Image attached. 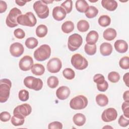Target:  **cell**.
<instances>
[{"label": "cell", "mask_w": 129, "mask_h": 129, "mask_svg": "<svg viewBox=\"0 0 129 129\" xmlns=\"http://www.w3.org/2000/svg\"><path fill=\"white\" fill-rule=\"evenodd\" d=\"M12 87L11 81L8 79H3L0 80V102H6L9 96Z\"/></svg>", "instance_id": "obj_1"}, {"label": "cell", "mask_w": 129, "mask_h": 129, "mask_svg": "<svg viewBox=\"0 0 129 129\" xmlns=\"http://www.w3.org/2000/svg\"><path fill=\"white\" fill-rule=\"evenodd\" d=\"M51 54V48L47 44H43L37 48L34 52L35 59L39 61H43L48 59Z\"/></svg>", "instance_id": "obj_2"}, {"label": "cell", "mask_w": 129, "mask_h": 129, "mask_svg": "<svg viewBox=\"0 0 129 129\" xmlns=\"http://www.w3.org/2000/svg\"><path fill=\"white\" fill-rule=\"evenodd\" d=\"M19 24L28 27H34L37 23V20L33 13L31 12L19 16L17 18Z\"/></svg>", "instance_id": "obj_3"}, {"label": "cell", "mask_w": 129, "mask_h": 129, "mask_svg": "<svg viewBox=\"0 0 129 129\" xmlns=\"http://www.w3.org/2000/svg\"><path fill=\"white\" fill-rule=\"evenodd\" d=\"M33 9L37 16L40 19H45L49 15V10L47 4L42 1H38L33 4Z\"/></svg>", "instance_id": "obj_4"}, {"label": "cell", "mask_w": 129, "mask_h": 129, "mask_svg": "<svg viewBox=\"0 0 129 129\" xmlns=\"http://www.w3.org/2000/svg\"><path fill=\"white\" fill-rule=\"evenodd\" d=\"M88 105V99L84 95H80L72 98L70 102V107L74 110H81Z\"/></svg>", "instance_id": "obj_5"}, {"label": "cell", "mask_w": 129, "mask_h": 129, "mask_svg": "<svg viewBox=\"0 0 129 129\" xmlns=\"http://www.w3.org/2000/svg\"><path fill=\"white\" fill-rule=\"evenodd\" d=\"M23 82L27 88L35 91L40 90L43 87V82L41 79L31 76L26 77Z\"/></svg>", "instance_id": "obj_6"}, {"label": "cell", "mask_w": 129, "mask_h": 129, "mask_svg": "<svg viewBox=\"0 0 129 129\" xmlns=\"http://www.w3.org/2000/svg\"><path fill=\"white\" fill-rule=\"evenodd\" d=\"M22 15V12L19 9L17 8H12L6 20V23L7 25L10 28H14L18 25L17 22L18 17Z\"/></svg>", "instance_id": "obj_7"}, {"label": "cell", "mask_w": 129, "mask_h": 129, "mask_svg": "<svg viewBox=\"0 0 129 129\" xmlns=\"http://www.w3.org/2000/svg\"><path fill=\"white\" fill-rule=\"evenodd\" d=\"M72 66L77 70H83L88 66L87 60L81 54L76 53L74 54L71 59Z\"/></svg>", "instance_id": "obj_8"}, {"label": "cell", "mask_w": 129, "mask_h": 129, "mask_svg": "<svg viewBox=\"0 0 129 129\" xmlns=\"http://www.w3.org/2000/svg\"><path fill=\"white\" fill-rule=\"evenodd\" d=\"M83 38L82 36L77 33H74L70 35L68 38V47L71 51L77 50L82 44Z\"/></svg>", "instance_id": "obj_9"}, {"label": "cell", "mask_w": 129, "mask_h": 129, "mask_svg": "<svg viewBox=\"0 0 129 129\" xmlns=\"http://www.w3.org/2000/svg\"><path fill=\"white\" fill-rule=\"evenodd\" d=\"M32 111L31 106L27 103L22 104L15 108L13 111L14 115L18 116L25 118L29 115Z\"/></svg>", "instance_id": "obj_10"}, {"label": "cell", "mask_w": 129, "mask_h": 129, "mask_svg": "<svg viewBox=\"0 0 129 129\" xmlns=\"http://www.w3.org/2000/svg\"><path fill=\"white\" fill-rule=\"evenodd\" d=\"M47 69L51 73H58L62 67V62L60 59L57 57L51 58L47 63Z\"/></svg>", "instance_id": "obj_11"}, {"label": "cell", "mask_w": 129, "mask_h": 129, "mask_svg": "<svg viewBox=\"0 0 129 129\" xmlns=\"http://www.w3.org/2000/svg\"><path fill=\"white\" fill-rule=\"evenodd\" d=\"M117 116V112L114 108H108L105 109L101 115L102 120L106 122L115 120Z\"/></svg>", "instance_id": "obj_12"}, {"label": "cell", "mask_w": 129, "mask_h": 129, "mask_svg": "<svg viewBox=\"0 0 129 129\" xmlns=\"http://www.w3.org/2000/svg\"><path fill=\"white\" fill-rule=\"evenodd\" d=\"M33 60L30 55H25L19 61V67L20 70L27 71L31 70L33 64Z\"/></svg>", "instance_id": "obj_13"}, {"label": "cell", "mask_w": 129, "mask_h": 129, "mask_svg": "<svg viewBox=\"0 0 129 129\" xmlns=\"http://www.w3.org/2000/svg\"><path fill=\"white\" fill-rule=\"evenodd\" d=\"M24 51V48L23 45L19 42H14L10 47V52L14 57L20 56L23 53Z\"/></svg>", "instance_id": "obj_14"}, {"label": "cell", "mask_w": 129, "mask_h": 129, "mask_svg": "<svg viewBox=\"0 0 129 129\" xmlns=\"http://www.w3.org/2000/svg\"><path fill=\"white\" fill-rule=\"evenodd\" d=\"M67 13L65 10L61 6L55 7L52 10V17L57 21L63 20L66 16Z\"/></svg>", "instance_id": "obj_15"}, {"label": "cell", "mask_w": 129, "mask_h": 129, "mask_svg": "<svg viewBox=\"0 0 129 129\" xmlns=\"http://www.w3.org/2000/svg\"><path fill=\"white\" fill-rule=\"evenodd\" d=\"M70 90L67 86H60L56 91V95L58 99L63 100L68 98L70 95Z\"/></svg>", "instance_id": "obj_16"}, {"label": "cell", "mask_w": 129, "mask_h": 129, "mask_svg": "<svg viewBox=\"0 0 129 129\" xmlns=\"http://www.w3.org/2000/svg\"><path fill=\"white\" fill-rule=\"evenodd\" d=\"M114 46L116 51L120 53H125L128 49V44L123 40H117L114 42Z\"/></svg>", "instance_id": "obj_17"}, {"label": "cell", "mask_w": 129, "mask_h": 129, "mask_svg": "<svg viewBox=\"0 0 129 129\" xmlns=\"http://www.w3.org/2000/svg\"><path fill=\"white\" fill-rule=\"evenodd\" d=\"M101 5L104 8L109 11H115L118 6L117 3L115 0H102Z\"/></svg>", "instance_id": "obj_18"}, {"label": "cell", "mask_w": 129, "mask_h": 129, "mask_svg": "<svg viewBox=\"0 0 129 129\" xmlns=\"http://www.w3.org/2000/svg\"><path fill=\"white\" fill-rule=\"evenodd\" d=\"M112 46L108 42H103L100 46V52L103 56H108L112 52Z\"/></svg>", "instance_id": "obj_19"}, {"label": "cell", "mask_w": 129, "mask_h": 129, "mask_svg": "<svg viewBox=\"0 0 129 129\" xmlns=\"http://www.w3.org/2000/svg\"><path fill=\"white\" fill-rule=\"evenodd\" d=\"M99 34L98 32L95 30L90 31L87 35L86 41L87 43L89 44H94L98 41Z\"/></svg>", "instance_id": "obj_20"}, {"label": "cell", "mask_w": 129, "mask_h": 129, "mask_svg": "<svg viewBox=\"0 0 129 129\" xmlns=\"http://www.w3.org/2000/svg\"><path fill=\"white\" fill-rule=\"evenodd\" d=\"M117 35L116 30L112 28L106 29L103 33V38L107 41H111L115 39Z\"/></svg>", "instance_id": "obj_21"}, {"label": "cell", "mask_w": 129, "mask_h": 129, "mask_svg": "<svg viewBox=\"0 0 129 129\" xmlns=\"http://www.w3.org/2000/svg\"><path fill=\"white\" fill-rule=\"evenodd\" d=\"M77 10L80 13H86L89 8V6L86 1L78 0L75 4Z\"/></svg>", "instance_id": "obj_22"}, {"label": "cell", "mask_w": 129, "mask_h": 129, "mask_svg": "<svg viewBox=\"0 0 129 129\" xmlns=\"http://www.w3.org/2000/svg\"><path fill=\"white\" fill-rule=\"evenodd\" d=\"M73 120L74 123L77 126H81L83 125L86 122V117L85 116L80 113H76L75 114L73 117Z\"/></svg>", "instance_id": "obj_23"}, {"label": "cell", "mask_w": 129, "mask_h": 129, "mask_svg": "<svg viewBox=\"0 0 129 129\" xmlns=\"http://www.w3.org/2000/svg\"><path fill=\"white\" fill-rule=\"evenodd\" d=\"M31 71L34 75L36 76H41L44 73L45 68L41 64L35 63L32 66Z\"/></svg>", "instance_id": "obj_24"}, {"label": "cell", "mask_w": 129, "mask_h": 129, "mask_svg": "<svg viewBox=\"0 0 129 129\" xmlns=\"http://www.w3.org/2000/svg\"><path fill=\"white\" fill-rule=\"evenodd\" d=\"M97 104L101 107L105 106L108 103V99L106 95L103 94H98L96 97Z\"/></svg>", "instance_id": "obj_25"}, {"label": "cell", "mask_w": 129, "mask_h": 129, "mask_svg": "<svg viewBox=\"0 0 129 129\" xmlns=\"http://www.w3.org/2000/svg\"><path fill=\"white\" fill-rule=\"evenodd\" d=\"M74 24L71 21H67L64 22L61 25V30L64 33H70L74 29Z\"/></svg>", "instance_id": "obj_26"}, {"label": "cell", "mask_w": 129, "mask_h": 129, "mask_svg": "<svg viewBox=\"0 0 129 129\" xmlns=\"http://www.w3.org/2000/svg\"><path fill=\"white\" fill-rule=\"evenodd\" d=\"M47 27L43 24L38 25L36 29V34L39 38H43L47 34Z\"/></svg>", "instance_id": "obj_27"}, {"label": "cell", "mask_w": 129, "mask_h": 129, "mask_svg": "<svg viewBox=\"0 0 129 129\" xmlns=\"http://www.w3.org/2000/svg\"><path fill=\"white\" fill-rule=\"evenodd\" d=\"M98 22L100 26L103 27H105L110 24L111 19L108 15H103L99 18Z\"/></svg>", "instance_id": "obj_28"}, {"label": "cell", "mask_w": 129, "mask_h": 129, "mask_svg": "<svg viewBox=\"0 0 129 129\" xmlns=\"http://www.w3.org/2000/svg\"><path fill=\"white\" fill-rule=\"evenodd\" d=\"M77 27L80 32H85L88 30L89 28V24L86 20H81L78 22Z\"/></svg>", "instance_id": "obj_29"}, {"label": "cell", "mask_w": 129, "mask_h": 129, "mask_svg": "<svg viewBox=\"0 0 129 129\" xmlns=\"http://www.w3.org/2000/svg\"><path fill=\"white\" fill-rule=\"evenodd\" d=\"M38 44V41L37 39L34 37L28 38L25 42L26 46L29 49H33L35 48Z\"/></svg>", "instance_id": "obj_30"}, {"label": "cell", "mask_w": 129, "mask_h": 129, "mask_svg": "<svg viewBox=\"0 0 129 129\" xmlns=\"http://www.w3.org/2000/svg\"><path fill=\"white\" fill-rule=\"evenodd\" d=\"M84 50L85 52L89 55H94L96 52L97 47L96 45L94 44H89L86 43L84 46Z\"/></svg>", "instance_id": "obj_31"}, {"label": "cell", "mask_w": 129, "mask_h": 129, "mask_svg": "<svg viewBox=\"0 0 129 129\" xmlns=\"http://www.w3.org/2000/svg\"><path fill=\"white\" fill-rule=\"evenodd\" d=\"M98 14V10L94 6H89L87 11L85 13V15L88 18H93L95 17Z\"/></svg>", "instance_id": "obj_32"}, {"label": "cell", "mask_w": 129, "mask_h": 129, "mask_svg": "<svg viewBox=\"0 0 129 129\" xmlns=\"http://www.w3.org/2000/svg\"><path fill=\"white\" fill-rule=\"evenodd\" d=\"M59 83L58 78L55 76L49 77L47 80V84L48 86L52 89L56 88Z\"/></svg>", "instance_id": "obj_33"}, {"label": "cell", "mask_w": 129, "mask_h": 129, "mask_svg": "<svg viewBox=\"0 0 129 129\" xmlns=\"http://www.w3.org/2000/svg\"><path fill=\"white\" fill-rule=\"evenodd\" d=\"M63 77L67 80H72L75 77L74 71L71 68H66L62 71Z\"/></svg>", "instance_id": "obj_34"}, {"label": "cell", "mask_w": 129, "mask_h": 129, "mask_svg": "<svg viewBox=\"0 0 129 129\" xmlns=\"http://www.w3.org/2000/svg\"><path fill=\"white\" fill-rule=\"evenodd\" d=\"M11 123L14 126H20L24 124L25 122V118L16 115H13L11 117Z\"/></svg>", "instance_id": "obj_35"}, {"label": "cell", "mask_w": 129, "mask_h": 129, "mask_svg": "<svg viewBox=\"0 0 129 129\" xmlns=\"http://www.w3.org/2000/svg\"><path fill=\"white\" fill-rule=\"evenodd\" d=\"M107 78L110 82L117 83L120 79V75L117 72L112 71L108 74Z\"/></svg>", "instance_id": "obj_36"}, {"label": "cell", "mask_w": 129, "mask_h": 129, "mask_svg": "<svg viewBox=\"0 0 129 129\" xmlns=\"http://www.w3.org/2000/svg\"><path fill=\"white\" fill-rule=\"evenodd\" d=\"M119 67L124 70L129 69V58L128 56H124L122 57L119 61Z\"/></svg>", "instance_id": "obj_37"}, {"label": "cell", "mask_w": 129, "mask_h": 129, "mask_svg": "<svg viewBox=\"0 0 129 129\" xmlns=\"http://www.w3.org/2000/svg\"><path fill=\"white\" fill-rule=\"evenodd\" d=\"M61 7L65 10L67 14H69L72 10L73 2L71 0L66 1L61 4Z\"/></svg>", "instance_id": "obj_38"}, {"label": "cell", "mask_w": 129, "mask_h": 129, "mask_svg": "<svg viewBox=\"0 0 129 129\" xmlns=\"http://www.w3.org/2000/svg\"><path fill=\"white\" fill-rule=\"evenodd\" d=\"M29 92L27 90H25V89H23V90H21L19 92V94H18V97H19V99L22 101H26L28 100L29 99Z\"/></svg>", "instance_id": "obj_39"}, {"label": "cell", "mask_w": 129, "mask_h": 129, "mask_svg": "<svg viewBox=\"0 0 129 129\" xmlns=\"http://www.w3.org/2000/svg\"><path fill=\"white\" fill-rule=\"evenodd\" d=\"M118 123L119 125L122 127H126L129 124L128 118L126 117L124 115H121L118 118Z\"/></svg>", "instance_id": "obj_40"}, {"label": "cell", "mask_w": 129, "mask_h": 129, "mask_svg": "<svg viewBox=\"0 0 129 129\" xmlns=\"http://www.w3.org/2000/svg\"><path fill=\"white\" fill-rule=\"evenodd\" d=\"M93 81L96 84H101L105 82L104 76L100 74H97L93 77Z\"/></svg>", "instance_id": "obj_41"}, {"label": "cell", "mask_w": 129, "mask_h": 129, "mask_svg": "<svg viewBox=\"0 0 129 129\" xmlns=\"http://www.w3.org/2000/svg\"><path fill=\"white\" fill-rule=\"evenodd\" d=\"M123 115L127 118H129V101H124L121 105Z\"/></svg>", "instance_id": "obj_42"}, {"label": "cell", "mask_w": 129, "mask_h": 129, "mask_svg": "<svg viewBox=\"0 0 129 129\" xmlns=\"http://www.w3.org/2000/svg\"><path fill=\"white\" fill-rule=\"evenodd\" d=\"M14 34L15 36L19 39H23L25 36V33L23 30L20 28H17L14 31Z\"/></svg>", "instance_id": "obj_43"}, {"label": "cell", "mask_w": 129, "mask_h": 129, "mask_svg": "<svg viewBox=\"0 0 129 129\" xmlns=\"http://www.w3.org/2000/svg\"><path fill=\"white\" fill-rule=\"evenodd\" d=\"M11 114L9 112L3 111L0 114V119L3 122H7L11 119Z\"/></svg>", "instance_id": "obj_44"}, {"label": "cell", "mask_w": 129, "mask_h": 129, "mask_svg": "<svg viewBox=\"0 0 129 129\" xmlns=\"http://www.w3.org/2000/svg\"><path fill=\"white\" fill-rule=\"evenodd\" d=\"M48 128L49 129H61L62 128V124L59 121H53L48 124Z\"/></svg>", "instance_id": "obj_45"}, {"label": "cell", "mask_w": 129, "mask_h": 129, "mask_svg": "<svg viewBox=\"0 0 129 129\" xmlns=\"http://www.w3.org/2000/svg\"><path fill=\"white\" fill-rule=\"evenodd\" d=\"M108 88V84L106 81L101 84H97V88L100 92H105Z\"/></svg>", "instance_id": "obj_46"}, {"label": "cell", "mask_w": 129, "mask_h": 129, "mask_svg": "<svg viewBox=\"0 0 129 129\" xmlns=\"http://www.w3.org/2000/svg\"><path fill=\"white\" fill-rule=\"evenodd\" d=\"M7 9V3L3 1H0V13H3L5 12Z\"/></svg>", "instance_id": "obj_47"}, {"label": "cell", "mask_w": 129, "mask_h": 129, "mask_svg": "<svg viewBox=\"0 0 129 129\" xmlns=\"http://www.w3.org/2000/svg\"><path fill=\"white\" fill-rule=\"evenodd\" d=\"M128 77H129V73H126V74H125L123 75V81L124 82V83L125 84L126 86L127 87L129 86V84H128Z\"/></svg>", "instance_id": "obj_48"}, {"label": "cell", "mask_w": 129, "mask_h": 129, "mask_svg": "<svg viewBox=\"0 0 129 129\" xmlns=\"http://www.w3.org/2000/svg\"><path fill=\"white\" fill-rule=\"evenodd\" d=\"M123 99L124 101H129V91H125L123 94Z\"/></svg>", "instance_id": "obj_49"}, {"label": "cell", "mask_w": 129, "mask_h": 129, "mask_svg": "<svg viewBox=\"0 0 129 129\" xmlns=\"http://www.w3.org/2000/svg\"><path fill=\"white\" fill-rule=\"evenodd\" d=\"M27 2V1H16L15 3L19 6H23L25 5V4Z\"/></svg>", "instance_id": "obj_50"}, {"label": "cell", "mask_w": 129, "mask_h": 129, "mask_svg": "<svg viewBox=\"0 0 129 129\" xmlns=\"http://www.w3.org/2000/svg\"><path fill=\"white\" fill-rule=\"evenodd\" d=\"M45 4H50V3H53V1H42Z\"/></svg>", "instance_id": "obj_51"}, {"label": "cell", "mask_w": 129, "mask_h": 129, "mask_svg": "<svg viewBox=\"0 0 129 129\" xmlns=\"http://www.w3.org/2000/svg\"><path fill=\"white\" fill-rule=\"evenodd\" d=\"M106 127H109V128H112V127H111V126H104L103 127V128H106Z\"/></svg>", "instance_id": "obj_52"}]
</instances>
